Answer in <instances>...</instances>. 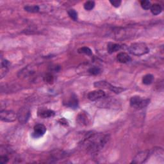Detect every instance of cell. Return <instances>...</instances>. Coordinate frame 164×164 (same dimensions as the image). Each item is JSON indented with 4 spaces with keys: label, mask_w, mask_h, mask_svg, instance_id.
Wrapping results in <instances>:
<instances>
[{
    "label": "cell",
    "mask_w": 164,
    "mask_h": 164,
    "mask_svg": "<svg viewBox=\"0 0 164 164\" xmlns=\"http://www.w3.org/2000/svg\"><path fill=\"white\" fill-rule=\"evenodd\" d=\"M17 119L21 123L24 124L27 123L30 117V110L27 107H22L19 110L17 113Z\"/></svg>",
    "instance_id": "cell-5"
},
{
    "label": "cell",
    "mask_w": 164,
    "mask_h": 164,
    "mask_svg": "<svg viewBox=\"0 0 164 164\" xmlns=\"http://www.w3.org/2000/svg\"><path fill=\"white\" fill-rule=\"evenodd\" d=\"M112 85L110 83L104 82V81H101V82H97L94 83V87L97 88H100V89H108L110 90Z\"/></svg>",
    "instance_id": "cell-14"
},
{
    "label": "cell",
    "mask_w": 164,
    "mask_h": 164,
    "mask_svg": "<svg viewBox=\"0 0 164 164\" xmlns=\"http://www.w3.org/2000/svg\"><path fill=\"white\" fill-rule=\"evenodd\" d=\"M68 15L70 19H72L73 21H77L78 20V13L74 9H70L68 11Z\"/></svg>",
    "instance_id": "cell-19"
},
{
    "label": "cell",
    "mask_w": 164,
    "mask_h": 164,
    "mask_svg": "<svg viewBox=\"0 0 164 164\" xmlns=\"http://www.w3.org/2000/svg\"><path fill=\"white\" fill-rule=\"evenodd\" d=\"M78 53L82 54H85L87 55H92V50L88 47H82L78 50Z\"/></svg>",
    "instance_id": "cell-17"
},
{
    "label": "cell",
    "mask_w": 164,
    "mask_h": 164,
    "mask_svg": "<svg viewBox=\"0 0 164 164\" xmlns=\"http://www.w3.org/2000/svg\"><path fill=\"white\" fill-rule=\"evenodd\" d=\"M59 123L61 124H62V125H67L68 124V123H67V121L65 119H61L59 120Z\"/></svg>",
    "instance_id": "cell-26"
},
{
    "label": "cell",
    "mask_w": 164,
    "mask_h": 164,
    "mask_svg": "<svg viewBox=\"0 0 164 164\" xmlns=\"http://www.w3.org/2000/svg\"><path fill=\"white\" fill-rule=\"evenodd\" d=\"M89 73L92 75H97L101 73V69L98 67H92L89 69Z\"/></svg>",
    "instance_id": "cell-20"
},
{
    "label": "cell",
    "mask_w": 164,
    "mask_h": 164,
    "mask_svg": "<svg viewBox=\"0 0 164 164\" xmlns=\"http://www.w3.org/2000/svg\"><path fill=\"white\" fill-rule=\"evenodd\" d=\"M117 59L119 62L122 64H126L130 62L131 57L128 53L124 52H121L117 54Z\"/></svg>",
    "instance_id": "cell-10"
},
{
    "label": "cell",
    "mask_w": 164,
    "mask_h": 164,
    "mask_svg": "<svg viewBox=\"0 0 164 164\" xmlns=\"http://www.w3.org/2000/svg\"><path fill=\"white\" fill-rule=\"evenodd\" d=\"M154 80V76L153 75H151V74H147L145 76H143L142 78V83L144 85H151L153 82Z\"/></svg>",
    "instance_id": "cell-15"
},
{
    "label": "cell",
    "mask_w": 164,
    "mask_h": 164,
    "mask_svg": "<svg viewBox=\"0 0 164 164\" xmlns=\"http://www.w3.org/2000/svg\"><path fill=\"white\" fill-rule=\"evenodd\" d=\"M44 80L47 83H52L53 81V76L51 74H47L44 77Z\"/></svg>",
    "instance_id": "cell-24"
},
{
    "label": "cell",
    "mask_w": 164,
    "mask_h": 164,
    "mask_svg": "<svg viewBox=\"0 0 164 164\" xmlns=\"http://www.w3.org/2000/svg\"><path fill=\"white\" fill-rule=\"evenodd\" d=\"M95 6V2L94 1H86L84 4V8L86 10H91Z\"/></svg>",
    "instance_id": "cell-18"
},
{
    "label": "cell",
    "mask_w": 164,
    "mask_h": 164,
    "mask_svg": "<svg viewBox=\"0 0 164 164\" xmlns=\"http://www.w3.org/2000/svg\"><path fill=\"white\" fill-rule=\"evenodd\" d=\"M105 92L103 90H96L90 92L88 94V99L92 101H95L103 98L105 96Z\"/></svg>",
    "instance_id": "cell-8"
},
{
    "label": "cell",
    "mask_w": 164,
    "mask_h": 164,
    "mask_svg": "<svg viewBox=\"0 0 164 164\" xmlns=\"http://www.w3.org/2000/svg\"><path fill=\"white\" fill-rule=\"evenodd\" d=\"M9 161V157L5 153H1L0 156V163L5 164L8 163Z\"/></svg>",
    "instance_id": "cell-22"
},
{
    "label": "cell",
    "mask_w": 164,
    "mask_h": 164,
    "mask_svg": "<svg viewBox=\"0 0 164 164\" xmlns=\"http://www.w3.org/2000/svg\"><path fill=\"white\" fill-rule=\"evenodd\" d=\"M55 115V112L50 109L41 108L38 111V115L43 119L53 117Z\"/></svg>",
    "instance_id": "cell-9"
},
{
    "label": "cell",
    "mask_w": 164,
    "mask_h": 164,
    "mask_svg": "<svg viewBox=\"0 0 164 164\" xmlns=\"http://www.w3.org/2000/svg\"><path fill=\"white\" fill-rule=\"evenodd\" d=\"M110 90L111 91L116 93V94H120V93H121L122 92L124 91V89L123 88L117 87H115V86H114L112 85L111 86Z\"/></svg>",
    "instance_id": "cell-23"
},
{
    "label": "cell",
    "mask_w": 164,
    "mask_h": 164,
    "mask_svg": "<svg viewBox=\"0 0 164 164\" xmlns=\"http://www.w3.org/2000/svg\"><path fill=\"white\" fill-rule=\"evenodd\" d=\"M141 6L145 10H149L151 7V3L149 1H147V0H144L140 2Z\"/></svg>",
    "instance_id": "cell-21"
},
{
    "label": "cell",
    "mask_w": 164,
    "mask_h": 164,
    "mask_svg": "<svg viewBox=\"0 0 164 164\" xmlns=\"http://www.w3.org/2000/svg\"><path fill=\"white\" fill-rule=\"evenodd\" d=\"M150 155V152L149 151H143L139 153L135 156L131 163H143L145 162L147 159H148Z\"/></svg>",
    "instance_id": "cell-6"
},
{
    "label": "cell",
    "mask_w": 164,
    "mask_h": 164,
    "mask_svg": "<svg viewBox=\"0 0 164 164\" xmlns=\"http://www.w3.org/2000/svg\"><path fill=\"white\" fill-rule=\"evenodd\" d=\"M108 135L103 133L91 135L85 139L83 144L86 149L91 152H96L101 149L107 142Z\"/></svg>",
    "instance_id": "cell-1"
},
{
    "label": "cell",
    "mask_w": 164,
    "mask_h": 164,
    "mask_svg": "<svg viewBox=\"0 0 164 164\" xmlns=\"http://www.w3.org/2000/svg\"><path fill=\"white\" fill-rule=\"evenodd\" d=\"M66 106L69 107H70L72 108H76L78 107V98L76 96L72 95L71 97H70V98L67 100L66 102Z\"/></svg>",
    "instance_id": "cell-11"
},
{
    "label": "cell",
    "mask_w": 164,
    "mask_h": 164,
    "mask_svg": "<svg viewBox=\"0 0 164 164\" xmlns=\"http://www.w3.org/2000/svg\"><path fill=\"white\" fill-rule=\"evenodd\" d=\"M149 103V99H144L139 96H135L130 99V105L136 109H142L147 107Z\"/></svg>",
    "instance_id": "cell-3"
},
{
    "label": "cell",
    "mask_w": 164,
    "mask_h": 164,
    "mask_svg": "<svg viewBox=\"0 0 164 164\" xmlns=\"http://www.w3.org/2000/svg\"><path fill=\"white\" fill-rule=\"evenodd\" d=\"M46 131V128L42 124H36L33 128V132L32 133V137L35 139H37L43 136Z\"/></svg>",
    "instance_id": "cell-7"
},
{
    "label": "cell",
    "mask_w": 164,
    "mask_h": 164,
    "mask_svg": "<svg viewBox=\"0 0 164 164\" xmlns=\"http://www.w3.org/2000/svg\"><path fill=\"white\" fill-rule=\"evenodd\" d=\"M121 46L119 44H115V43H109L107 46V50L109 53H113L120 50Z\"/></svg>",
    "instance_id": "cell-12"
},
{
    "label": "cell",
    "mask_w": 164,
    "mask_h": 164,
    "mask_svg": "<svg viewBox=\"0 0 164 164\" xmlns=\"http://www.w3.org/2000/svg\"><path fill=\"white\" fill-rule=\"evenodd\" d=\"M24 9L27 12L30 13H37L39 11V6L37 5H27L25 6Z\"/></svg>",
    "instance_id": "cell-16"
},
{
    "label": "cell",
    "mask_w": 164,
    "mask_h": 164,
    "mask_svg": "<svg viewBox=\"0 0 164 164\" xmlns=\"http://www.w3.org/2000/svg\"><path fill=\"white\" fill-rule=\"evenodd\" d=\"M150 9H151V12L152 14L155 15L160 14V13L162 12V7L161 6V5L159 4H157V3L152 5Z\"/></svg>",
    "instance_id": "cell-13"
},
{
    "label": "cell",
    "mask_w": 164,
    "mask_h": 164,
    "mask_svg": "<svg viewBox=\"0 0 164 164\" xmlns=\"http://www.w3.org/2000/svg\"><path fill=\"white\" fill-rule=\"evenodd\" d=\"M130 53L135 56H142L149 52V49L144 43L131 44L128 47Z\"/></svg>",
    "instance_id": "cell-2"
},
{
    "label": "cell",
    "mask_w": 164,
    "mask_h": 164,
    "mask_svg": "<svg viewBox=\"0 0 164 164\" xmlns=\"http://www.w3.org/2000/svg\"><path fill=\"white\" fill-rule=\"evenodd\" d=\"M0 119L2 121L8 122H14L17 119V114L12 110H1L0 112Z\"/></svg>",
    "instance_id": "cell-4"
},
{
    "label": "cell",
    "mask_w": 164,
    "mask_h": 164,
    "mask_svg": "<svg viewBox=\"0 0 164 164\" xmlns=\"http://www.w3.org/2000/svg\"><path fill=\"white\" fill-rule=\"evenodd\" d=\"M110 3H111V5L114 6V7L118 8L119 7L120 5H121L122 1L121 0H113V1H110Z\"/></svg>",
    "instance_id": "cell-25"
}]
</instances>
